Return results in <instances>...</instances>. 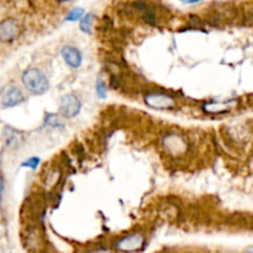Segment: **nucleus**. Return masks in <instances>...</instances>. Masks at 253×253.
I'll return each mask as SVG.
<instances>
[{"mask_svg": "<svg viewBox=\"0 0 253 253\" xmlns=\"http://www.w3.org/2000/svg\"><path fill=\"white\" fill-rule=\"evenodd\" d=\"M40 163V158L37 157H32V158H29V160L26 161V162L22 163V167H29L31 168V169H36V167L39 166Z\"/></svg>", "mask_w": 253, "mask_h": 253, "instance_id": "12", "label": "nucleus"}, {"mask_svg": "<svg viewBox=\"0 0 253 253\" xmlns=\"http://www.w3.org/2000/svg\"><path fill=\"white\" fill-rule=\"evenodd\" d=\"M82 16H83V9H82V7H76V9H73L68 14L67 21H77V20L81 19Z\"/></svg>", "mask_w": 253, "mask_h": 253, "instance_id": "10", "label": "nucleus"}, {"mask_svg": "<svg viewBox=\"0 0 253 253\" xmlns=\"http://www.w3.org/2000/svg\"><path fill=\"white\" fill-rule=\"evenodd\" d=\"M59 108H61V113L66 118H74L76 115H78L79 110H81V101L73 94H66L61 98Z\"/></svg>", "mask_w": 253, "mask_h": 253, "instance_id": "4", "label": "nucleus"}, {"mask_svg": "<svg viewBox=\"0 0 253 253\" xmlns=\"http://www.w3.org/2000/svg\"><path fill=\"white\" fill-rule=\"evenodd\" d=\"M20 35V25L16 20L6 19L0 22V41L11 42Z\"/></svg>", "mask_w": 253, "mask_h": 253, "instance_id": "5", "label": "nucleus"}, {"mask_svg": "<svg viewBox=\"0 0 253 253\" xmlns=\"http://www.w3.org/2000/svg\"><path fill=\"white\" fill-rule=\"evenodd\" d=\"M91 253H113L110 251V250H105V249H99V250H95V251H93Z\"/></svg>", "mask_w": 253, "mask_h": 253, "instance_id": "13", "label": "nucleus"}, {"mask_svg": "<svg viewBox=\"0 0 253 253\" xmlns=\"http://www.w3.org/2000/svg\"><path fill=\"white\" fill-rule=\"evenodd\" d=\"M24 94L14 85H6L0 90V104L4 108H12L24 101Z\"/></svg>", "mask_w": 253, "mask_h": 253, "instance_id": "2", "label": "nucleus"}, {"mask_svg": "<svg viewBox=\"0 0 253 253\" xmlns=\"http://www.w3.org/2000/svg\"><path fill=\"white\" fill-rule=\"evenodd\" d=\"M96 94H98V96H100L101 99L106 98V86L105 84H104V82L100 81V79L96 82Z\"/></svg>", "mask_w": 253, "mask_h": 253, "instance_id": "11", "label": "nucleus"}, {"mask_svg": "<svg viewBox=\"0 0 253 253\" xmlns=\"http://www.w3.org/2000/svg\"><path fill=\"white\" fill-rule=\"evenodd\" d=\"M2 137H4L5 143L9 147H17L21 142V136L16 130L11 127H5L4 132H2Z\"/></svg>", "mask_w": 253, "mask_h": 253, "instance_id": "8", "label": "nucleus"}, {"mask_svg": "<svg viewBox=\"0 0 253 253\" xmlns=\"http://www.w3.org/2000/svg\"><path fill=\"white\" fill-rule=\"evenodd\" d=\"M93 14H88L81 20V30L83 32H90L93 27Z\"/></svg>", "mask_w": 253, "mask_h": 253, "instance_id": "9", "label": "nucleus"}, {"mask_svg": "<svg viewBox=\"0 0 253 253\" xmlns=\"http://www.w3.org/2000/svg\"><path fill=\"white\" fill-rule=\"evenodd\" d=\"M145 245V237L141 234H132L123 237L116 242V249L123 252H135L142 249Z\"/></svg>", "mask_w": 253, "mask_h": 253, "instance_id": "3", "label": "nucleus"}, {"mask_svg": "<svg viewBox=\"0 0 253 253\" xmlns=\"http://www.w3.org/2000/svg\"><path fill=\"white\" fill-rule=\"evenodd\" d=\"M61 53L64 62H66L69 67H72V68H78V67L81 66L82 56L81 52L77 48H74V47L72 46H66L62 48Z\"/></svg>", "mask_w": 253, "mask_h": 253, "instance_id": "7", "label": "nucleus"}, {"mask_svg": "<svg viewBox=\"0 0 253 253\" xmlns=\"http://www.w3.org/2000/svg\"><path fill=\"white\" fill-rule=\"evenodd\" d=\"M22 83L26 86L27 90L30 93L35 94V95H41L48 90V81H47L46 76L42 73L40 69L32 68L27 69L24 74H22Z\"/></svg>", "mask_w": 253, "mask_h": 253, "instance_id": "1", "label": "nucleus"}, {"mask_svg": "<svg viewBox=\"0 0 253 253\" xmlns=\"http://www.w3.org/2000/svg\"><path fill=\"white\" fill-rule=\"evenodd\" d=\"M146 104L153 109H170L175 105V101L172 96L162 93H152L146 96Z\"/></svg>", "mask_w": 253, "mask_h": 253, "instance_id": "6", "label": "nucleus"}, {"mask_svg": "<svg viewBox=\"0 0 253 253\" xmlns=\"http://www.w3.org/2000/svg\"><path fill=\"white\" fill-rule=\"evenodd\" d=\"M2 188H4V183H2V179H1V177H0V197H1Z\"/></svg>", "mask_w": 253, "mask_h": 253, "instance_id": "14", "label": "nucleus"}]
</instances>
